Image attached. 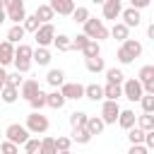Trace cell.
Returning <instances> with one entry per match:
<instances>
[{
    "label": "cell",
    "instance_id": "22",
    "mask_svg": "<svg viewBox=\"0 0 154 154\" xmlns=\"http://www.w3.org/2000/svg\"><path fill=\"white\" fill-rule=\"evenodd\" d=\"M7 19H10V22H14V24H22V22L26 19V10H24V5L10 7V10H7Z\"/></svg>",
    "mask_w": 154,
    "mask_h": 154
},
{
    "label": "cell",
    "instance_id": "17",
    "mask_svg": "<svg viewBox=\"0 0 154 154\" xmlns=\"http://www.w3.org/2000/svg\"><path fill=\"white\" fill-rule=\"evenodd\" d=\"M46 82L51 84V87H63L65 84V72L60 70V67H53V70H48V75H46Z\"/></svg>",
    "mask_w": 154,
    "mask_h": 154
},
{
    "label": "cell",
    "instance_id": "2",
    "mask_svg": "<svg viewBox=\"0 0 154 154\" xmlns=\"http://www.w3.org/2000/svg\"><path fill=\"white\" fill-rule=\"evenodd\" d=\"M84 34H87L89 38H94V41H103V38L111 36V31L106 29L103 19H96V17H89V19L84 22Z\"/></svg>",
    "mask_w": 154,
    "mask_h": 154
},
{
    "label": "cell",
    "instance_id": "14",
    "mask_svg": "<svg viewBox=\"0 0 154 154\" xmlns=\"http://www.w3.org/2000/svg\"><path fill=\"white\" fill-rule=\"evenodd\" d=\"M135 123H137V116H135V111H130V108L120 111V116H118V125H120L123 130H130V128H135Z\"/></svg>",
    "mask_w": 154,
    "mask_h": 154
},
{
    "label": "cell",
    "instance_id": "48",
    "mask_svg": "<svg viewBox=\"0 0 154 154\" xmlns=\"http://www.w3.org/2000/svg\"><path fill=\"white\" fill-rule=\"evenodd\" d=\"M149 5H152V0H130V7H135V10H144Z\"/></svg>",
    "mask_w": 154,
    "mask_h": 154
},
{
    "label": "cell",
    "instance_id": "45",
    "mask_svg": "<svg viewBox=\"0 0 154 154\" xmlns=\"http://www.w3.org/2000/svg\"><path fill=\"white\" fill-rule=\"evenodd\" d=\"M19 75H22V72H12V75H7V82H5V84H10V87H17V89H19V87L24 84V77H19Z\"/></svg>",
    "mask_w": 154,
    "mask_h": 154
},
{
    "label": "cell",
    "instance_id": "24",
    "mask_svg": "<svg viewBox=\"0 0 154 154\" xmlns=\"http://www.w3.org/2000/svg\"><path fill=\"white\" fill-rule=\"evenodd\" d=\"M24 34H26V29H24V24H12L10 26V31H7V41H12L14 46L24 38Z\"/></svg>",
    "mask_w": 154,
    "mask_h": 154
},
{
    "label": "cell",
    "instance_id": "58",
    "mask_svg": "<svg viewBox=\"0 0 154 154\" xmlns=\"http://www.w3.org/2000/svg\"><path fill=\"white\" fill-rule=\"evenodd\" d=\"M2 135H5V132H2V130H0V137H2Z\"/></svg>",
    "mask_w": 154,
    "mask_h": 154
},
{
    "label": "cell",
    "instance_id": "29",
    "mask_svg": "<svg viewBox=\"0 0 154 154\" xmlns=\"http://www.w3.org/2000/svg\"><path fill=\"white\" fill-rule=\"evenodd\" d=\"M123 48H125L132 58H140V55H142V43H140L137 38H125V41H123Z\"/></svg>",
    "mask_w": 154,
    "mask_h": 154
},
{
    "label": "cell",
    "instance_id": "41",
    "mask_svg": "<svg viewBox=\"0 0 154 154\" xmlns=\"http://www.w3.org/2000/svg\"><path fill=\"white\" fill-rule=\"evenodd\" d=\"M89 43V36L82 31V34H77L75 38H72V51H84V46Z\"/></svg>",
    "mask_w": 154,
    "mask_h": 154
},
{
    "label": "cell",
    "instance_id": "60",
    "mask_svg": "<svg viewBox=\"0 0 154 154\" xmlns=\"http://www.w3.org/2000/svg\"><path fill=\"white\" fill-rule=\"evenodd\" d=\"M152 2H154V0H152Z\"/></svg>",
    "mask_w": 154,
    "mask_h": 154
},
{
    "label": "cell",
    "instance_id": "59",
    "mask_svg": "<svg viewBox=\"0 0 154 154\" xmlns=\"http://www.w3.org/2000/svg\"><path fill=\"white\" fill-rule=\"evenodd\" d=\"M0 43H2V41H0Z\"/></svg>",
    "mask_w": 154,
    "mask_h": 154
},
{
    "label": "cell",
    "instance_id": "36",
    "mask_svg": "<svg viewBox=\"0 0 154 154\" xmlns=\"http://www.w3.org/2000/svg\"><path fill=\"white\" fill-rule=\"evenodd\" d=\"M137 125H140L144 132L154 130V113H142V116H137Z\"/></svg>",
    "mask_w": 154,
    "mask_h": 154
},
{
    "label": "cell",
    "instance_id": "21",
    "mask_svg": "<svg viewBox=\"0 0 154 154\" xmlns=\"http://www.w3.org/2000/svg\"><path fill=\"white\" fill-rule=\"evenodd\" d=\"M103 128H106V123H103L101 116H89V120H87V130H89L91 135H101Z\"/></svg>",
    "mask_w": 154,
    "mask_h": 154
},
{
    "label": "cell",
    "instance_id": "43",
    "mask_svg": "<svg viewBox=\"0 0 154 154\" xmlns=\"http://www.w3.org/2000/svg\"><path fill=\"white\" fill-rule=\"evenodd\" d=\"M140 103H142V113H154V94H144Z\"/></svg>",
    "mask_w": 154,
    "mask_h": 154
},
{
    "label": "cell",
    "instance_id": "50",
    "mask_svg": "<svg viewBox=\"0 0 154 154\" xmlns=\"http://www.w3.org/2000/svg\"><path fill=\"white\" fill-rule=\"evenodd\" d=\"M17 5H24V0H5V10H10V7H17Z\"/></svg>",
    "mask_w": 154,
    "mask_h": 154
},
{
    "label": "cell",
    "instance_id": "4",
    "mask_svg": "<svg viewBox=\"0 0 154 154\" xmlns=\"http://www.w3.org/2000/svg\"><path fill=\"white\" fill-rule=\"evenodd\" d=\"M123 96H125L128 101H140V99L144 96V87H142V82H140L137 77L125 79V82H123Z\"/></svg>",
    "mask_w": 154,
    "mask_h": 154
},
{
    "label": "cell",
    "instance_id": "9",
    "mask_svg": "<svg viewBox=\"0 0 154 154\" xmlns=\"http://www.w3.org/2000/svg\"><path fill=\"white\" fill-rule=\"evenodd\" d=\"M60 91H63L65 99H72V101H77V99L84 96V87H82L79 82H65V84L60 87Z\"/></svg>",
    "mask_w": 154,
    "mask_h": 154
},
{
    "label": "cell",
    "instance_id": "5",
    "mask_svg": "<svg viewBox=\"0 0 154 154\" xmlns=\"http://www.w3.org/2000/svg\"><path fill=\"white\" fill-rule=\"evenodd\" d=\"M29 128L26 125H19V123H12V125H7L5 128V140H12L14 144H24L26 140H29Z\"/></svg>",
    "mask_w": 154,
    "mask_h": 154
},
{
    "label": "cell",
    "instance_id": "33",
    "mask_svg": "<svg viewBox=\"0 0 154 154\" xmlns=\"http://www.w3.org/2000/svg\"><path fill=\"white\" fill-rule=\"evenodd\" d=\"M29 106H31L34 111H41V108H46V106H48V94L38 91L36 96H31V99H29Z\"/></svg>",
    "mask_w": 154,
    "mask_h": 154
},
{
    "label": "cell",
    "instance_id": "46",
    "mask_svg": "<svg viewBox=\"0 0 154 154\" xmlns=\"http://www.w3.org/2000/svg\"><path fill=\"white\" fill-rule=\"evenodd\" d=\"M55 144H58V152H65V149H70V144H72V137L58 135V137H55Z\"/></svg>",
    "mask_w": 154,
    "mask_h": 154
},
{
    "label": "cell",
    "instance_id": "10",
    "mask_svg": "<svg viewBox=\"0 0 154 154\" xmlns=\"http://www.w3.org/2000/svg\"><path fill=\"white\" fill-rule=\"evenodd\" d=\"M14 51H17V46L12 43V41H2L0 43V65L5 67V65H10V63H14Z\"/></svg>",
    "mask_w": 154,
    "mask_h": 154
},
{
    "label": "cell",
    "instance_id": "12",
    "mask_svg": "<svg viewBox=\"0 0 154 154\" xmlns=\"http://www.w3.org/2000/svg\"><path fill=\"white\" fill-rule=\"evenodd\" d=\"M41 91V87H38V79H24V84L19 87V94H22V99H31V96H36Z\"/></svg>",
    "mask_w": 154,
    "mask_h": 154
},
{
    "label": "cell",
    "instance_id": "39",
    "mask_svg": "<svg viewBox=\"0 0 154 154\" xmlns=\"http://www.w3.org/2000/svg\"><path fill=\"white\" fill-rule=\"evenodd\" d=\"M137 79L144 84V82H152L154 79V65H142L140 72H137Z\"/></svg>",
    "mask_w": 154,
    "mask_h": 154
},
{
    "label": "cell",
    "instance_id": "40",
    "mask_svg": "<svg viewBox=\"0 0 154 154\" xmlns=\"http://www.w3.org/2000/svg\"><path fill=\"white\" fill-rule=\"evenodd\" d=\"M89 17H91V14H89V10H87V7H75V12H72V19H75L77 24H84Z\"/></svg>",
    "mask_w": 154,
    "mask_h": 154
},
{
    "label": "cell",
    "instance_id": "6",
    "mask_svg": "<svg viewBox=\"0 0 154 154\" xmlns=\"http://www.w3.org/2000/svg\"><path fill=\"white\" fill-rule=\"evenodd\" d=\"M118 116H120L118 101L103 99V106H101V118H103V123H106V125H113V123H118Z\"/></svg>",
    "mask_w": 154,
    "mask_h": 154
},
{
    "label": "cell",
    "instance_id": "19",
    "mask_svg": "<svg viewBox=\"0 0 154 154\" xmlns=\"http://www.w3.org/2000/svg\"><path fill=\"white\" fill-rule=\"evenodd\" d=\"M70 137H72V142H77V144H89L94 135H91L87 128H72V135H70Z\"/></svg>",
    "mask_w": 154,
    "mask_h": 154
},
{
    "label": "cell",
    "instance_id": "55",
    "mask_svg": "<svg viewBox=\"0 0 154 154\" xmlns=\"http://www.w3.org/2000/svg\"><path fill=\"white\" fill-rule=\"evenodd\" d=\"M91 2H94V5H103L106 0H91Z\"/></svg>",
    "mask_w": 154,
    "mask_h": 154
},
{
    "label": "cell",
    "instance_id": "57",
    "mask_svg": "<svg viewBox=\"0 0 154 154\" xmlns=\"http://www.w3.org/2000/svg\"><path fill=\"white\" fill-rule=\"evenodd\" d=\"M2 7H5V0H0V10H2Z\"/></svg>",
    "mask_w": 154,
    "mask_h": 154
},
{
    "label": "cell",
    "instance_id": "8",
    "mask_svg": "<svg viewBox=\"0 0 154 154\" xmlns=\"http://www.w3.org/2000/svg\"><path fill=\"white\" fill-rule=\"evenodd\" d=\"M101 12H103V19H113L116 22L123 14V5H120V0H106L101 5Z\"/></svg>",
    "mask_w": 154,
    "mask_h": 154
},
{
    "label": "cell",
    "instance_id": "32",
    "mask_svg": "<svg viewBox=\"0 0 154 154\" xmlns=\"http://www.w3.org/2000/svg\"><path fill=\"white\" fill-rule=\"evenodd\" d=\"M22 24H24V29H26L29 34H36V31L41 29V24H43V22H41L36 14H26V19H24Z\"/></svg>",
    "mask_w": 154,
    "mask_h": 154
},
{
    "label": "cell",
    "instance_id": "13",
    "mask_svg": "<svg viewBox=\"0 0 154 154\" xmlns=\"http://www.w3.org/2000/svg\"><path fill=\"white\" fill-rule=\"evenodd\" d=\"M123 22L132 29V26H140L142 24V17H140V10H135V7H128V10H123Z\"/></svg>",
    "mask_w": 154,
    "mask_h": 154
},
{
    "label": "cell",
    "instance_id": "23",
    "mask_svg": "<svg viewBox=\"0 0 154 154\" xmlns=\"http://www.w3.org/2000/svg\"><path fill=\"white\" fill-rule=\"evenodd\" d=\"M43 24H48V22H53V17H55V10L51 7V5H38L36 7V12H34Z\"/></svg>",
    "mask_w": 154,
    "mask_h": 154
},
{
    "label": "cell",
    "instance_id": "16",
    "mask_svg": "<svg viewBox=\"0 0 154 154\" xmlns=\"http://www.w3.org/2000/svg\"><path fill=\"white\" fill-rule=\"evenodd\" d=\"M84 67H87L91 75H99V72L106 70V63H103L101 55H96V58H84Z\"/></svg>",
    "mask_w": 154,
    "mask_h": 154
},
{
    "label": "cell",
    "instance_id": "54",
    "mask_svg": "<svg viewBox=\"0 0 154 154\" xmlns=\"http://www.w3.org/2000/svg\"><path fill=\"white\" fill-rule=\"evenodd\" d=\"M2 22H7V10H5V7L0 10V24H2Z\"/></svg>",
    "mask_w": 154,
    "mask_h": 154
},
{
    "label": "cell",
    "instance_id": "42",
    "mask_svg": "<svg viewBox=\"0 0 154 154\" xmlns=\"http://www.w3.org/2000/svg\"><path fill=\"white\" fill-rule=\"evenodd\" d=\"M0 152L2 154H19V144H14L12 140H2L0 142Z\"/></svg>",
    "mask_w": 154,
    "mask_h": 154
},
{
    "label": "cell",
    "instance_id": "25",
    "mask_svg": "<svg viewBox=\"0 0 154 154\" xmlns=\"http://www.w3.org/2000/svg\"><path fill=\"white\" fill-rule=\"evenodd\" d=\"M84 96L89 101H101L103 99V87L101 84H87L84 87Z\"/></svg>",
    "mask_w": 154,
    "mask_h": 154
},
{
    "label": "cell",
    "instance_id": "1",
    "mask_svg": "<svg viewBox=\"0 0 154 154\" xmlns=\"http://www.w3.org/2000/svg\"><path fill=\"white\" fill-rule=\"evenodd\" d=\"M31 63H34V48L26 46V43H17V51H14V67H17V72L26 75L31 70Z\"/></svg>",
    "mask_w": 154,
    "mask_h": 154
},
{
    "label": "cell",
    "instance_id": "52",
    "mask_svg": "<svg viewBox=\"0 0 154 154\" xmlns=\"http://www.w3.org/2000/svg\"><path fill=\"white\" fill-rule=\"evenodd\" d=\"M142 87H144V94H154V79L152 82H144Z\"/></svg>",
    "mask_w": 154,
    "mask_h": 154
},
{
    "label": "cell",
    "instance_id": "18",
    "mask_svg": "<svg viewBox=\"0 0 154 154\" xmlns=\"http://www.w3.org/2000/svg\"><path fill=\"white\" fill-rule=\"evenodd\" d=\"M34 63L41 65V67H46V65L51 63V51H48L46 46H36V48H34Z\"/></svg>",
    "mask_w": 154,
    "mask_h": 154
},
{
    "label": "cell",
    "instance_id": "44",
    "mask_svg": "<svg viewBox=\"0 0 154 154\" xmlns=\"http://www.w3.org/2000/svg\"><path fill=\"white\" fill-rule=\"evenodd\" d=\"M116 58H118V63H120V65H130V63L135 60V58H132V55H130V53H128V51H125L123 46H120V48L116 51Z\"/></svg>",
    "mask_w": 154,
    "mask_h": 154
},
{
    "label": "cell",
    "instance_id": "37",
    "mask_svg": "<svg viewBox=\"0 0 154 154\" xmlns=\"http://www.w3.org/2000/svg\"><path fill=\"white\" fill-rule=\"evenodd\" d=\"M106 79L113 82V84H123V82H125V75H123V70H118V67H108V70H106Z\"/></svg>",
    "mask_w": 154,
    "mask_h": 154
},
{
    "label": "cell",
    "instance_id": "26",
    "mask_svg": "<svg viewBox=\"0 0 154 154\" xmlns=\"http://www.w3.org/2000/svg\"><path fill=\"white\" fill-rule=\"evenodd\" d=\"M19 96H22V94H19V89H17V87H10V84H5V87H2V91H0V99H2L5 103H14Z\"/></svg>",
    "mask_w": 154,
    "mask_h": 154
},
{
    "label": "cell",
    "instance_id": "53",
    "mask_svg": "<svg viewBox=\"0 0 154 154\" xmlns=\"http://www.w3.org/2000/svg\"><path fill=\"white\" fill-rule=\"evenodd\" d=\"M147 38H152V41H154V22L147 26Z\"/></svg>",
    "mask_w": 154,
    "mask_h": 154
},
{
    "label": "cell",
    "instance_id": "3",
    "mask_svg": "<svg viewBox=\"0 0 154 154\" xmlns=\"http://www.w3.org/2000/svg\"><path fill=\"white\" fill-rule=\"evenodd\" d=\"M26 128H29L31 135H43V132H48L51 123H48V118H46L41 111H31V113L26 116Z\"/></svg>",
    "mask_w": 154,
    "mask_h": 154
},
{
    "label": "cell",
    "instance_id": "51",
    "mask_svg": "<svg viewBox=\"0 0 154 154\" xmlns=\"http://www.w3.org/2000/svg\"><path fill=\"white\" fill-rule=\"evenodd\" d=\"M5 82H7V72H5V67L0 65V91H2V87H5Z\"/></svg>",
    "mask_w": 154,
    "mask_h": 154
},
{
    "label": "cell",
    "instance_id": "34",
    "mask_svg": "<svg viewBox=\"0 0 154 154\" xmlns=\"http://www.w3.org/2000/svg\"><path fill=\"white\" fill-rule=\"evenodd\" d=\"M38 154H58L55 137H43V140H41V149H38Z\"/></svg>",
    "mask_w": 154,
    "mask_h": 154
},
{
    "label": "cell",
    "instance_id": "35",
    "mask_svg": "<svg viewBox=\"0 0 154 154\" xmlns=\"http://www.w3.org/2000/svg\"><path fill=\"white\" fill-rule=\"evenodd\" d=\"M84 58H96V55H101V43L99 41H94V38H89V43L84 46Z\"/></svg>",
    "mask_w": 154,
    "mask_h": 154
},
{
    "label": "cell",
    "instance_id": "49",
    "mask_svg": "<svg viewBox=\"0 0 154 154\" xmlns=\"http://www.w3.org/2000/svg\"><path fill=\"white\" fill-rule=\"evenodd\" d=\"M144 144H147V149H154V130H149L144 135Z\"/></svg>",
    "mask_w": 154,
    "mask_h": 154
},
{
    "label": "cell",
    "instance_id": "11",
    "mask_svg": "<svg viewBox=\"0 0 154 154\" xmlns=\"http://www.w3.org/2000/svg\"><path fill=\"white\" fill-rule=\"evenodd\" d=\"M53 10H55V14H63V17H72V12H75V0H51L48 2Z\"/></svg>",
    "mask_w": 154,
    "mask_h": 154
},
{
    "label": "cell",
    "instance_id": "47",
    "mask_svg": "<svg viewBox=\"0 0 154 154\" xmlns=\"http://www.w3.org/2000/svg\"><path fill=\"white\" fill-rule=\"evenodd\" d=\"M128 154H149V149H147V144H130Z\"/></svg>",
    "mask_w": 154,
    "mask_h": 154
},
{
    "label": "cell",
    "instance_id": "30",
    "mask_svg": "<svg viewBox=\"0 0 154 154\" xmlns=\"http://www.w3.org/2000/svg\"><path fill=\"white\" fill-rule=\"evenodd\" d=\"M87 120H89V116L84 111H72L70 113V125L72 128H87Z\"/></svg>",
    "mask_w": 154,
    "mask_h": 154
},
{
    "label": "cell",
    "instance_id": "27",
    "mask_svg": "<svg viewBox=\"0 0 154 154\" xmlns=\"http://www.w3.org/2000/svg\"><path fill=\"white\" fill-rule=\"evenodd\" d=\"M65 101H67V99L63 96V91H60V89H53V91L48 94V108H55V111H58V108H63V106H65Z\"/></svg>",
    "mask_w": 154,
    "mask_h": 154
},
{
    "label": "cell",
    "instance_id": "20",
    "mask_svg": "<svg viewBox=\"0 0 154 154\" xmlns=\"http://www.w3.org/2000/svg\"><path fill=\"white\" fill-rule=\"evenodd\" d=\"M120 96H123V84H113V82H108V84L103 87V99L118 101Z\"/></svg>",
    "mask_w": 154,
    "mask_h": 154
},
{
    "label": "cell",
    "instance_id": "56",
    "mask_svg": "<svg viewBox=\"0 0 154 154\" xmlns=\"http://www.w3.org/2000/svg\"><path fill=\"white\" fill-rule=\"evenodd\" d=\"M58 154H72V152H70V149H65V152H58Z\"/></svg>",
    "mask_w": 154,
    "mask_h": 154
},
{
    "label": "cell",
    "instance_id": "7",
    "mask_svg": "<svg viewBox=\"0 0 154 154\" xmlns=\"http://www.w3.org/2000/svg\"><path fill=\"white\" fill-rule=\"evenodd\" d=\"M34 38H36V46H51L53 43V38H55V26L48 22V24H41V29L34 34Z\"/></svg>",
    "mask_w": 154,
    "mask_h": 154
},
{
    "label": "cell",
    "instance_id": "38",
    "mask_svg": "<svg viewBox=\"0 0 154 154\" xmlns=\"http://www.w3.org/2000/svg\"><path fill=\"white\" fill-rule=\"evenodd\" d=\"M22 147H24V154H38V149H41V140H38V137H29Z\"/></svg>",
    "mask_w": 154,
    "mask_h": 154
},
{
    "label": "cell",
    "instance_id": "15",
    "mask_svg": "<svg viewBox=\"0 0 154 154\" xmlns=\"http://www.w3.org/2000/svg\"><path fill=\"white\" fill-rule=\"evenodd\" d=\"M111 36L116 38V41H125V38H130V26L125 24V22H116L113 24V29H111Z\"/></svg>",
    "mask_w": 154,
    "mask_h": 154
},
{
    "label": "cell",
    "instance_id": "28",
    "mask_svg": "<svg viewBox=\"0 0 154 154\" xmlns=\"http://www.w3.org/2000/svg\"><path fill=\"white\" fill-rule=\"evenodd\" d=\"M53 46L58 48V51H72V38L67 36V34H55V38H53Z\"/></svg>",
    "mask_w": 154,
    "mask_h": 154
},
{
    "label": "cell",
    "instance_id": "31",
    "mask_svg": "<svg viewBox=\"0 0 154 154\" xmlns=\"http://www.w3.org/2000/svg\"><path fill=\"white\" fill-rule=\"evenodd\" d=\"M144 135H147V132H144L140 125H137V128H130V130H128V142H130V144H144Z\"/></svg>",
    "mask_w": 154,
    "mask_h": 154
}]
</instances>
